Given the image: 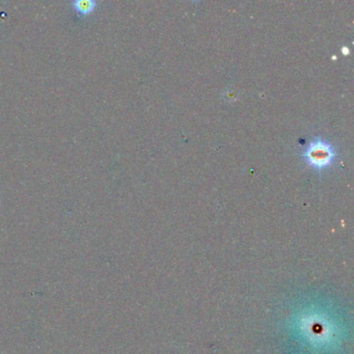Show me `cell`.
<instances>
[{"instance_id": "1", "label": "cell", "mask_w": 354, "mask_h": 354, "mask_svg": "<svg viewBox=\"0 0 354 354\" xmlns=\"http://www.w3.org/2000/svg\"><path fill=\"white\" fill-rule=\"evenodd\" d=\"M301 157L308 166L322 173L334 164L337 153L331 141L316 138L305 147Z\"/></svg>"}, {"instance_id": "2", "label": "cell", "mask_w": 354, "mask_h": 354, "mask_svg": "<svg viewBox=\"0 0 354 354\" xmlns=\"http://www.w3.org/2000/svg\"><path fill=\"white\" fill-rule=\"evenodd\" d=\"M98 2L95 0H74L71 2L73 9L81 16H88L96 10Z\"/></svg>"}]
</instances>
